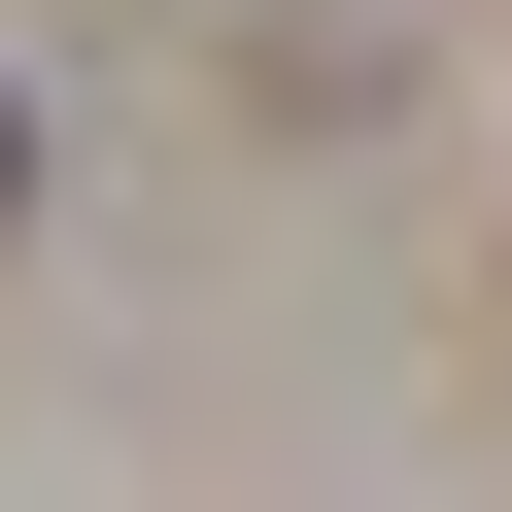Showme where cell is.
Segmentation results:
<instances>
[{
  "label": "cell",
  "instance_id": "cell-1",
  "mask_svg": "<svg viewBox=\"0 0 512 512\" xmlns=\"http://www.w3.org/2000/svg\"><path fill=\"white\" fill-rule=\"evenodd\" d=\"M0 205H35V103H0Z\"/></svg>",
  "mask_w": 512,
  "mask_h": 512
}]
</instances>
